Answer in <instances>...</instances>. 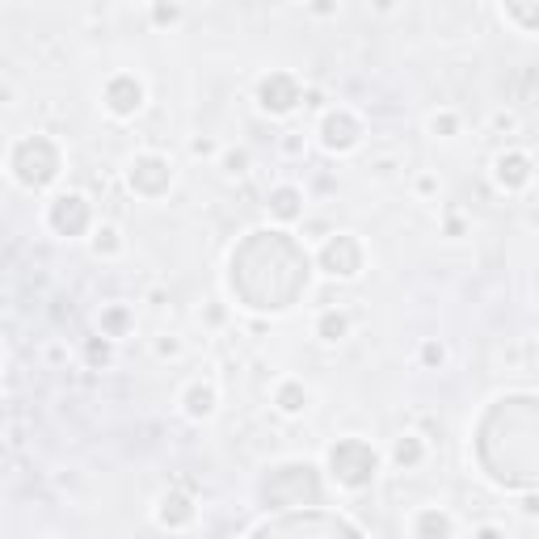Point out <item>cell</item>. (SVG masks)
<instances>
[{
    "label": "cell",
    "mask_w": 539,
    "mask_h": 539,
    "mask_svg": "<svg viewBox=\"0 0 539 539\" xmlns=\"http://www.w3.org/2000/svg\"><path fill=\"white\" fill-rule=\"evenodd\" d=\"M215 405H219V392H215V384H203V379L182 392V409H186V417H194V422H207V417L215 413Z\"/></svg>",
    "instance_id": "cell-14"
},
{
    "label": "cell",
    "mask_w": 539,
    "mask_h": 539,
    "mask_svg": "<svg viewBox=\"0 0 539 539\" xmlns=\"http://www.w3.org/2000/svg\"><path fill=\"white\" fill-rule=\"evenodd\" d=\"M270 215L278 219V224H295L299 215H304V190L299 186H274L270 198H266Z\"/></svg>",
    "instance_id": "cell-13"
},
{
    "label": "cell",
    "mask_w": 539,
    "mask_h": 539,
    "mask_svg": "<svg viewBox=\"0 0 539 539\" xmlns=\"http://www.w3.org/2000/svg\"><path fill=\"white\" fill-rule=\"evenodd\" d=\"M262 497L270 506H321V481L312 464H278L262 481Z\"/></svg>",
    "instance_id": "cell-2"
},
{
    "label": "cell",
    "mask_w": 539,
    "mask_h": 539,
    "mask_svg": "<svg viewBox=\"0 0 539 539\" xmlns=\"http://www.w3.org/2000/svg\"><path fill=\"white\" fill-rule=\"evenodd\" d=\"M316 262H321L329 278H358L363 274V245L350 232H333L321 245V253H316Z\"/></svg>",
    "instance_id": "cell-4"
},
{
    "label": "cell",
    "mask_w": 539,
    "mask_h": 539,
    "mask_svg": "<svg viewBox=\"0 0 539 539\" xmlns=\"http://www.w3.org/2000/svg\"><path fill=\"white\" fill-rule=\"evenodd\" d=\"M224 165H228V173H245L249 156H245V152H228V156H224Z\"/></svg>",
    "instance_id": "cell-23"
},
{
    "label": "cell",
    "mask_w": 539,
    "mask_h": 539,
    "mask_svg": "<svg viewBox=\"0 0 539 539\" xmlns=\"http://www.w3.org/2000/svg\"><path fill=\"white\" fill-rule=\"evenodd\" d=\"M346 333H350V316L342 308L321 312V321H316V337H321V342H342Z\"/></svg>",
    "instance_id": "cell-17"
},
{
    "label": "cell",
    "mask_w": 539,
    "mask_h": 539,
    "mask_svg": "<svg viewBox=\"0 0 539 539\" xmlns=\"http://www.w3.org/2000/svg\"><path fill=\"white\" fill-rule=\"evenodd\" d=\"M472 539H506V535L497 531V527H489V523H485V527H476V531H472Z\"/></svg>",
    "instance_id": "cell-24"
},
{
    "label": "cell",
    "mask_w": 539,
    "mask_h": 539,
    "mask_svg": "<svg viewBox=\"0 0 539 539\" xmlns=\"http://www.w3.org/2000/svg\"><path fill=\"white\" fill-rule=\"evenodd\" d=\"M211 152V139H194V156H207Z\"/></svg>",
    "instance_id": "cell-26"
},
{
    "label": "cell",
    "mask_w": 539,
    "mask_h": 539,
    "mask_svg": "<svg viewBox=\"0 0 539 539\" xmlns=\"http://www.w3.org/2000/svg\"><path fill=\"white\" fill-rule=\"evenodd\" d=\"M430 131H434V135H443V139H451V135L459 131V118H455L451 110H438V114L430 118Z\"/></svg>",
    "instance_id": "cell-21"
},
{
    "label": "cell",
    "mask_w": 539,
    "mask_h": 539,
    "mask_svg": "<svg viewBox=\"0 0 539 539\" xmlns=\"http://www.w3.org/2000/svg\"><path fill=\"white\" fill-rule=\"evenodd\" d=\"M379 472V455L367 438H337L329 447V476L342 489H367Z\"/></svg>",
    "instance_id": "cell-3"
},
{
    "label": "cell",
    "mask_w": 539,
    "mask_h": 539,
    "mask_svg": "<svg viewBox=\"0 0 539 539\" xmlns=\"http://www.w3.org/2000/svg\"><path fill=\"white\" fill-rule=\"evenodd\" d=\"M194 518H198V506L186 493H177V489L161 493V502H156V523H161L165 531H186Z\"/></svg>",
    "instance_id": "cell-10"
},
{
    "label": "cell",
    "mask_w": 539,
    "mask_h": 539,
    "mask_svg": "<svg viewBox=\"0 0 539 539\" xmlns=\"http://www.w3.org/2000/svg\"><path fill=\"white\" fill-rule=\"evenodd\" d=\"M413 539H455V523L447 510L426 506L413 514Z\"/></svg>",
    "instance_id": "cell-12"
},
{
    "label": "cell",
    "mask_w": 539,
    "mask_h": 539,
    "mask_svg": "<svg viewBox=\"0 0 539 539\" xmlns=\"http://www.w3.org/2000/svg\"><path fill=\"white\" fill-rule=\"evenodd\" d=\"M9 169L26 190H43L59 177V169H64V152H59V144L47 135H26L13 144Z\"/></svg>",
    "instance_id": "cell-1"
},
{
    "label": "cell",
    "mask_w": 539,
    "mask_h": 539,
    "mask_svg": "<svg viewBox=\"0 0 539 539\" xmlns=\"http://www.w3.org/2000/svg\"><path fill=\"white\" fill-rule=\"evenodd\" d=\"M102 97H106V110L114 118H135L139 110H144V81L131 76V72H118V76H110V81H106Z\"/></svg>",
    "instance_id": "cell-9"
},
{
    "label": "cell",
    "mask_w": 539,
    "mask_h": 539,
    "mask_svg": "<svg viewBox=\"0 0 539 539\" xmlns=\"http://www.w3.org/2000/svg\"><path fill=\"white\" fill-rule=\"evenodd\" d=\"M308 401H312V392L304 388V379H283V384L274 388V405L283 417H299V413H308Z\"/></svg>",
    "instance_id": "cell-15"
},
{
    "label": "cell",
    "mask_w": 539,
    "mask_h": 539,
    "mask_svg": "<svg viewBox=\"0 0 539 539\" xmlns=\"http://www.w3.org/2000/svg\"><path fill=\"white\" fill-rule=\"evenodd\" d=\"M47 224L55 236H85L93 228V207L85 194H59L47 207Z\"/></svg>",
    "instance_id": "cell-6"
},
{
    "label": "cell",
    "mask_w": 539,
    "mask_h": 539,
    "mask_svg": "<svg viewBox=\"0 0 539 539\" xmlns=\"http://www.w3.org/2000/svg\"><path fill=\"white\" fill-rule=\"evenodd\" d=\"M299 102H304V89H299V81L291 72H270L262 76V85H257V106H262L266 114H291Z\"/></svg>",
    "instance_id": "cell-7"
},
{
    "label": "cell",
    "mask_w": 539,
    "mask_h": 539,
    "mask_svg": "<svg viewBox=\"0 0 539 539\" xmlns=\"http://www.w3.org/2000/svg\"><path fill=\"white\" fill-rule=\"evenodd\" d=\"M422 459H426V443L417 434H401L396 438V447H392V464L396 468H422Z\"/></svg>",
    "instance_id": "cell-16"
},
{
    "label": "cell",
    "mask_w": 539,
    "mask_h": 539,
    "mask_svg": "<svg viewBox=\"0 0 539 539\" xmlns=\"http://www.w3.org/2000/svg\"><path fill=\"white\" fill-rule=\"evenodd\" d=\"M506 17L518 22L523 30H539V9L535 5H506Z\"/></svg>",
    "instance_id": "cell-20"
},
{
    "label": "cell",
    "mask_w": 539,
    "mask_h": 539,
    "mask_svg": "<svg viewBox=\"0 0 539 539\" xmlns=\"http://www.w3.org/2000/svg\"><path fill=\"white\" fill-rule=\"evenodd\" d=\"M156 22H177V9H156Z\"/></svg>",
    "instance_id": "cell-25"
},
{
    "label": "cell",
    "mask_w": 539,
    "mask_h": 539,
    "mask_svg": "<svg viewBox=\"0 0 539 539\" xmlns=\"http://www.w3.org/2000/svg\"><path fill=\"white\" fill-rule=\"evenodd\" d=\"M127 182L139 198H148V203H156V198H165L169 186H173V165L165 161V156H156V152H144V156H135L131 161V173H127Z\"/></svg>",
    "instance_id": "cell-5"
},
{
    "label": "cell",
    "mask_w": 539,
    "mask_h": 539,
    "mask_svg": "<svg viewBox=\"0 0 539 539\" xmlns=\"http://www.w3.org/2000/svg\"><path fill=\"white\" fill-rule=\"evenodd\" d=\"M127 329H131V312L123 304H114V308L102 312V337H123Z\"/></svg>",
    "instance_id": "cell-18"
},
{
    "label": "cell",
    "mask_w": 539,
    "mask_h": 539,
    "mask_svg": "<svg viewBox=\"0 0 539 539\" xmlns=\"http://www.w3.org/2000/svg\"><path fill=\"white\" fill-rule=\"evenodd\" d=\"M523 510H527V514H539V497H527V502H523Z\"/></svg>",
    "instance_id": "cell-27"
},
{
    "label": "cell",
    "mask_w": 539,
    "mask_h": 539,
    "mask_svg": "<svg viewBox=\"0 0 539 539\" xmlns=\"http://www.w3.org/2000/svg\"><path fill=\"white\" fill-rule=\"evenodd\" d=\"M118 249H123V236H118L114 224H102V228L93 232V253H97V257H114Z\"/></svg>",
    "instance_id": "cell-19"
},
{
    "label": "cell",
    "mask_w": 539,
    "mask_h": 539,
    "mask_svg": "<svg viewBox=\"0 0 539 539\" xmlns=\"http://www.w3.org/2000/svg\"><path fill=\"white\" fill-rule=\"evenodd\" d=\"M358 139H363V123H358L354 110H346V106L325 110V118H321V144L329 152H354Z\"/></svg>",
    "instance_id": "cell-8"
},
{
    "label": "cell",
    "mask_w": 539,
    "mask_h": 539,
    "mask_svg": "<svg viewBox=\"0 0 539 539\" xmlns=\"http://www.w3.org/2000/svg\"><path fill=\"white\" fill-rule=\"evenodd\" d=\"M493 177H497V186L502 190H523L535 177V165H531L527 152H502L493 161Z\"/></svg>",
    "instance_id": "cell-11"
},
{
    "label": "cell",
    "mask_w": 539,
    "mask_h": 539,
    "mask_svg": "<svg viewBox=\"0 0 539 539\" xmlns=\"http://www.w3.org/2000/svg\"><path fill=\"white\" fill-rule=\"evenodd\" d=\"M422 363H426V367H443V363H447L443 342H426V346H422Z\"/></svg>",
    "instance_id": "cell-22"
}]
</instances>
